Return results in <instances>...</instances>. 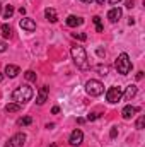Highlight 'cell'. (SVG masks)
Masks as SVG:
<instances>
[{
    "instance_id": "8d00e7d4",
    "label": "cell",
    "mask_w": 145,
    "mask_h": 147,
    "mask_svg": "<svg viewBox=\"0 0 145 147\" xmlns=\"http://www.w3.org/2000/svg\"><path fill=\"white\" fill-rule=\"evenodd\" d=\"M50 147H56V146H55V144H51V146H50Z\"/></svg>"
},
{
    "instance_id": "9a60e30c",
    "label": "cell",
    "mask_w": 145,
    "mask_h": 147,
    "mask_svg": "<svg viewBox=\"0 0 145 147\" xmlns=\"http://www.w3.org/2000/svg\"><path fill=\"white\" fill-rule=\"evenodd\" d=\"M44 16H46V19H48L50 22H56V21H58L56 10H55V9H51V7H48V9L44 10Z\"/></svg>"
},
{
    "instance_id": "8fae6325",
    "label": "cell",
    "mask_w": 145,
    "mask_h": 147,
    "mask_svg": "<svg viewBox=\"0 0 145 147\" xmlns=\"http://www.w3.org/2000/svg\"><path fill=\"white\" fill-rule=\"evenodd\" d=\"M121 14H123V12H121L119 7H113V9L108 12V19L111 21V22H118L119 17H121Z\"/></svg>"
},
{
    "instance_id": "2e32d148",
    "label": "cell",
    "mask_w": 145,
    "mask_h": 147,
    "mask_svg": "<svg viewBox=\"0 0 145 147\" xmlns=\"http://www.w3.org/2000/svg\"><path fill=\"white\" fill-rule=\"evenodd\" d=\"M21 106H22V105H17V103H9V105L5 106V111H7V113H15V111H21Z\"/></svg>"
},
{
    "instance_id": "52a82bcc",
    "label": "cell",
    "mask_w": 145,
    "mask_h": 147,
    "mask_svg": "<svg viewBox=\"0 0 145 147\" xmlns=\"http://www.w3.org/2000/svg\"><path fill=\"white\" fill-rule=\"evenodd\" d=\"M82 140H84V134H82V130H73L72 134H70V139H68V142H70V146L72 147H79L82 144Z\"/></svg>"
},
{
    "instance_id": "ba28073f",
    "label": "cell",
    "mask_w": 145,
    "mask_h": 147,
    "mask_svg": "<svg viewBox=\"0 0 145 147\" xmlns=\"http://www.w3.org/2000/svg\"><path fill=\"white\" fill-rule=\"evenodd\" d=\"M48 92H50V87H48V86L39 87V91H38V98H36L38 105H44V101L48 99Z\"/></svg>"
},
{
    "instance_id": "5bb4252c",
    "label": "cell",
    "mask_w": 145,
    "mask_h": 147,
    "mask_svg": "<svg viewBox=\"0 0 145 147\" xmlns=\"http://www.w3.org/2000/svg\"><path fill=\"white\" fill-rule=\"evenodd\" d=\"M19 74H21V69H19L17 65H7V67H5V75L10 77V79L17 77Z\"/></svg>"
},
{
    "instance_id": "836d02e7",
    "label": "cell",
    "mask_w": 145,
    "mask_h": 147,
    "mask_svg": "<svg viewBox=\"0 0 145 147\" xmlns=\"http://www.w3.org/2000/svg\"><path fill=\"white\" fill-rule=\"evenodd\" d=\"M96 2H97V3H99V5H104V3H106V2H108V0H96Z\"/></svg>"
},
{
    "instance_id": "83f0119b",
    "label": "cell",
    "mask_w": 145,
    "mask_h": 147,
    "mask_svg": "<svg viewBox=\"0 0 145 147\" xmlns=\"http://www.w3.org/2000/svg\"><path fill=\"white\" fill-rule=\"evenodd\" d=\"M109 135H111V139H114V137L118 135V130H116V128H111V132H109Z\"/></svg>"
},
{
    "instance_id": "277c9868",
    "label": "cell",
    "mask_w": 145,
    "mask_h": 147,
    "mask_svg": "<svg viewBox=\"0 0 145 147\" xmlns=\"http://www.w3.org/2000/svg\"><path fill=\"white\" fill-rule=\"evenodd\" d=\"M85 92H87L89 96H92V98L101 96V94L104 92V86H103V82H101V80L91 79V80H87V82H85Z\"/></svg>"
},
{
    "instance_id": "f546056e",
    "label": "cell",
    "mask_w": 145,
    "mask_h": 147,
    "mask_svg": "<svg viewBox=\"0 0 145 147\" xmlns=\"http://www.w3.org/2000/svg\"><path fill=\"white\" fill-rule=\"evenodd\" d=\"M58 111H60V108H58V106H53V108H51V113H53V115H56Z\"/></svg>"
},
{
    "instance_id": "f1b7e54d",
    "label": "cell",
    "mask_w": 145,
    "mask_h": 147,
    "mask_svg": "<svg viewBox=\"0 0 145 147\" xmlns=\"http://www.w3.org/2000/svg\"><path fill=\"white\" fill-rule=\"evenodd\" d=\"M5 50H7V45H5L3 41H0V53H3Z\"/></svg>"
},
{
    "instance_id": "cb8c5ba5",
    "label": "cell",
    "mask_w": 145,
    "mask_h": 147,
    "mask_svg": "<svg viewBox=\"0 0 145 147\" xmlns=\"http://www.w3.org/2000/svg\"><path fill=\"white\" fill-rule=\"evenodd\" d=\"M144 123H145V116H140L137 120V130H142L144 128Z\"/></svg>"
},
{
    "instance_id": "d6986e66",
    "label": "cell",
    "mask_w": 145,
    "mask_h": 147,
    "mask_svg": "<svg viewBox=\"0 0 145 147\" xmlns=\"http://www.w3.org/2000/svg\"><path fill=\"white\" fill-rule=\"evenodd\" d=\"M14 16V7L12 5H5V10H3V17L5 19H10Z\"/></svg>"
},
{
    "instance_id": "4dcf8cb0",
    "label": "cell",
    "mask_w": 145,
    "mask_h": 147,
    "mask_svg": "<svg viewBox=\"0 0 145 147\" xmlns=\"http://www.w3.org/2000/svg\"><path fill=\"white\" fill-rule=\"evenodd\" d=\"M142 77H144V72H142V70H140V72H137V80H140Z\"/></svg>"
},
{
    "instance_id": "7a4b0ae2",
    "label": "cell",
    "mask_w": 145,
    "mask_h": 147,
    "mask_svg": "<svg viewBox=\"0 0 145 147\" xmlns=\"http://www.w3.org/2000/svg\"><path fill=\"white\" fill-rule=\"evenodd\" d=\"M72 58H73V63L80 69V70H87L89 69V62H87V53L82 46H73L72 48Z\"/></svg>"
},
{
    "instance_id": "9c48e42d",
    "label": "cell",
    "mask_w": 145,
    "mask_h": 147,
    "mask_svg": "<svg viewBox=\"0 0 145 147\" xmlns=\"http://www.w3.org/2000/svg\"><path fill=\"white\" fill-rule=\"evenodd\" d=\"M140 111V108H137V106H132V105H126L125 108H123V111H121V115H123V118L125 120H130L135 113H138Z\"/></svg>"
},
{
    "instance_id": "30bf717a",
    "label": "cell",
    "mask_w": 145,
    "mask_h": 147,
    "mask_svg": "<svg viewBox=\"0 0 145 147\" xmlns=\"http://www.w3.org/2000/svg\"><path fill=\"white\" fill-rule=\"evenodd\" d=\"M21 28L26 29V31H29V33H33L36 29V22L33 19H29V17H24V19H21Z\"/></svg>"
},
{
    "instance_id": "7c38bea8",
    "label": "cell",
    "mask_w": 145,
    "mask_h": 147,
    "mask_svg": "<svg viewBox=\"0 0 145 147\" xmlns=\"http://www.w3.org/2000/svg\"><path fill=\"white\" fill-rule=\"evenodd\" d=\"M65 22H67L68 28H77V26L84 24V19H82V17H77V16H68V17L65 19Z\"/></svg>"
},
{
    "instance_id": "74e56055",
    "label": "cell",
    "mask_w": 145,
    "mask_h": 147,
    "mask_svg": "<svg viewBox=\"0 0 145 147\" xmlns=\"http://www.w3.org/2000/svg\"><path fill=\"white\" fill-rule=\"evenodd\" d=\"M0 12H2V3H0Z\"/></svg>"
},
{
    "instance_id": "e575fe53",
    "label": "cell",
    "mask_w": 145,
    "mask_h": 147,
    "mask_svg": "<svg viewBox=\"0 0 145 147\" xmlns=\"http://www.w3.org/2000/svg\"><path fill=\"white\" fill-rule=\"evenodd\" d=\"M80 2H84V3H92L94 0H80Z\"/></svg>"
},
{
    "instance_id": "ffe728a7",
    "label": "cell",
    "mask_w": 145,
    "mask_h": 147,
    "mask_svg": "<svg viewBox=\"0 0 145 147\" xmlns=\"http://www.w3.org/2000/svg\"><path fill=\"white\" fill-rule=\"evenodd\" d=\"M92 21H94V24H96V31H97V33H103V24H101V17H99V16H94V17H92Z\"/></svg>"
},
{
    "instance_id": "d4e9b609",
    "label": "cell",
    "mask_w": 145,
    "mask_h": 147,
    "mask_svg": "<svg viewBox=\"0 0 145 147\" xmlns=\"http://www.w3.org/2000/svg\"><path fill=\"white\" fill-rule=\"evenodd\" d=\"M99 116H101L99 113H89V115H87V120H89V121H94V120H97Z\"/></svg>"
},
{
    "instance_id": "d590c367",
    "label": "cell",
    "mask_w": 145,
    "mask_h": 147,
    "mask_svg": "<svg viewBox=\"0 0 145 147\" xmlns=\"http://www.w3.org/2000/svg\"><path fill=\"white\" fill-rule=\"evenodd\" d=\"M2 80H3V74H0V82H2Z\"/></svg>"
},
{
    "instance_id": "8992f818",
    "label": "cell",
    "mask_w": 145,
    "mask_h": 147,
    "mask_svg": "<svg viewBox=\"0 0 145 147\" xmlns=\"http://www.w3.org/2000/svg\"><path fill=\"white\" fill-rule=\"evenodd\" d=\"M26 142V134H15L9 139V142H5L3 147H24Z\"/></svg>"
},
{
    "instance_id": "7402d4cb",
    "label": "cell",
    "mask_w": 145,
    "mask_h": 147,
    "mask_svg": "<svg viewBox=\"0 0 145 147\" xmlns=\"http://www.w3.org/2000/svg\"><path fill=\"white\" fill-rule=\"evenodd\" d=\"M72 38L79 39V41H85L87 39V34L85 33H72Z\"/></svg>"
},
{
    "instance_id": "d6a6232c",
    "label": "cell",
    "mask_w": 145,
    "mask_h": 147,
    "mask_svg": "<svg viewBox=\"0 0 145 147\" xmlns=\"http://www.w3.org/2000/svg\"><path fill=\"white\" fill-rule=\"evenodd\" d=\"M19 12H21V16H24V14H26V9H24V7H21V9H19Z\"/></svg>"
},
{
    "instance_id": "44dd1931",
    "label": "cell",
    "mask_w": 145,
    "mask_h": 147,
    "mask_svg": "<svg viewBox=\"0 0 145 147\" xmlns=\"http://www.w3.org/2000/svg\"><path fill=\"white\" fill-rule=\"evenodd\" d=\"M24 77H26L29 82H34V80H36V74L33 72V70H28V72L24 74Z\"/></svg>"
},
{
    "instance_id": "4316f807",
    "label": "cell",
    "mask_w": 145,
    "mask_h": 147,
    "mask_svg": "<svg viewBox=\"0 0 145 147\" xmlns=\"http://www.w3.org/2000/svg\"><path fill=\"white\" fill-rule=\"evenodd\" d=\"M125 3H126V7H128V9H133V7H135V0H126Z\"/></svg>"
},
{
    "instance_id": "1f68e13d",
    "label": "cell",
    "mask_w": 145,
    "mask_h": 147,
    "mask_svg": "<svg viewBox=\"0 0 145 147\" xmlns=\"http://www.w3.org/2000/svg\"><path fill=\"white\" fill-rule=\"evenodd\" d=\"M109 3H111V5H116V3H119V2H121V0H108Z\"/></svg>"
},
{
    "instance_id": "e0dca14e",
    "label": "cell",
    "mask_w": 145,
    "mask_h": 147,
    "mask_svg": "<svg viewBox=\"0 0 145 147\" xmlns=\"http://www.w3.org/2000/svg\"><path fill=\"white\" fill-rule=\"evenodd\" d=\"M0 29H2V34H3V38H10V36H12V28H10L9 24H3Z\"/></svg>"
},
{
    "instance_id": "4fadbf2b",
    "label": "cell",
    "mask_w": 145,
    "mask_h": 147,
    "mask_svg": "<svg viewBox=\"0 0 145 147\" xmlns=\"http://www.w3.org/2000/svg\"><path fill=\"white\" fill-rule=\"evenodd\" d=\"M137 91H138V89H137V86H132V84H130V86L126 87V91H123L125 99H126V101H132V98H135V96H137Z\"/></svg>"
},
{
    "instance_id": "3957f363",
    "label": "cell",
    "mask_w": 145,
    "mask_h": 147,
    "mask_svg": "<svg viewBox=\"0 0 145 147\" xmlns=\"http://www.w3.org/2000/svg\"><path fill=\"white\" fill-rule=\"evenodd\" d=\"M114 67H116L118 74L128 75L130 70H132V60H130V57L126 53H119L118 58H116V62H114Z\"/></svg>"
},
{
    "instance_id": "6da1fadb",
    "label": "cell",
    "mask_w": 145,
    "mask_h": 147,
    "mask_svg": "<svg viewBox=\"0 0 145 147\" xmlns=\"http://www.w3.org/2000/svg\"><path fill=\"white\" fill-rule=\"evenodd\" d=\"M33 96H34V91H33V87H29V86H19L14 92H12V101L14 103H17V105H24V103H28V101H31L33 99Z\"/></svg>"
},
{
    "instance_id": "ac0fdd59",
    "label": "cell",
    "mask_w": 145,
    "mask_h": 147,
    "mask_svg": "<svg viewBox=\"0 0 145 147\" xmlns=\"http://www.w3.org/2000/svg\"><path fill=\"white\" fill-rule=\"evenodd\" d=\"M31 123H33V118H31V116H24V118H21V120L17 121L19 127H28V125H31Z\"/></svg>"
},
{
    "instance_id": "5b68a950",
    "label": "cell",
    "mask_w": 145,
    "mask_h": 147,
    "mask_svg": "<svg viewBox=\"0 0 145 147\" xmlns=\"http://www.w3.org/2000/svg\"><path fill=\"white\" fill-rule=\"evenodd\" d=\"M121 98H123V87L121 86H113V87H109L108 92H106V99H108V103H111V105L118 103Z\"/></svg>"
},
{
    "instance_id": "484cf974",
    "label": "cell",
    "mask_w": 145,
    "mask_h": 147,
    "mask_svg": "<svg viewBox=\"0 0 145 147\" xmlns=\"http://www.w3.org/2000/svg\"><path fill=\"white\" fill-rule=\"evenodd\" d=\"M96 53H97V57H99V58H104V57H106V51H104L103 48H97V50H96Z\"/></svg>"
},
{
    "instance_id": "603a6c76",
    "label": "cell",
    "mask_w": 145,
    "mask_h": 147,
    "mask_svg": "<svg viewBox=\"0 0 145 147\" xmlns=\"http://www.w3.org/2000/svg\"><path fill=\"white\" fill-rule=\"evenodd\" d=\"M96 70H97V72L101 74V75H106V74H108V67H106V65H104V67H103V65H97V67H96Z\"/></svg>"
}]
</instances>
